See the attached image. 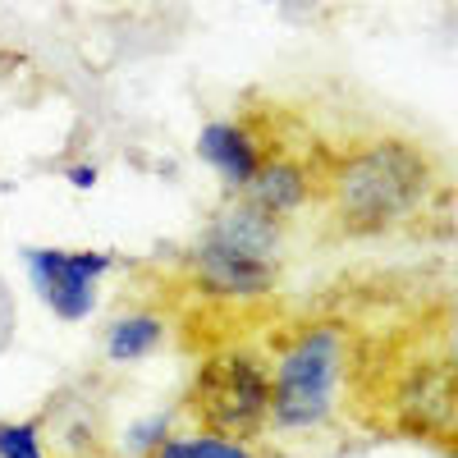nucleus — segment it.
Returning a JSON list of instances; mask_svg holds the SVG:
<instances>
[{"mask_svg":"<svg viewBox=\"0 0 458 458\" xmlns=\"http://www.w3.org/2000/svg\"><path fill=\"white\" fill-rule=\"evenodd\" d=\"M431 183L436 165L422 147L403 138H380L339 161L326 183V202L344 234H386L427 207Z\"/></svg>","mask_w":458,"mask_h":458,"instance_id":"f257e3e1","label":"nucleus"},{"mask_svg":"<svg viewBox=\"0 0 458 458\" xmlns=\"http://www.w3.org/2000/svg\"><path fill=\"white\" fill-rule=\"evenodd\" d=\"M188 276L202 293L229 302L271 293L280 276V220L234 193V202L216 211L198 248L188 252Z\"/></svg>","mask_w":458,"mask_h":458,"instance_id":"f03ea898","label":"nucleus"},{"mask_svg":"<svg viewBox=\"0 0 458 458\" xmlns=\"http://www.w3.org/2000/svg\"><path fill=\"white\" fill-rule=\"evenodd\" d=\"M349 376V335L335 321L302 326L284 339L271 367V422L280 431L326 427Z\"/></svg>","mask_w":458,"mask_h":458,"instance_id":"7ed1b4c3","label":"nucleus"},{"mask_svg":"<svg viewBox=\"0 0 458 458\" xmlns=\"http://www.w3.org/2000/svg\"><path fill=\"white\" fill-rule=\"evenodd\" d=\"M188 412L202 422V431L252 440L271 422V362L239 344L202 358L188 386Z\"/></svg>","mask_w":458,"mask_h":458,"instance_id":"20e7f679","label":"nucleus"},{"mask_svg":"<svg viewBox=\"0 0 458 458\" xmlns=\"http://www.w3.org/2000/svg\"><path fill=\"white\" fill-rule=\"evenodd\" d=\"M110 271V252L92 248H28V276L42 302L60 321H88L97 308L101 276Z\"/></svg>","mask_w":458,"mask_h":458,"instance_id":"39448f33","label":"nucleus"},{"mask_svg":"<svg viewBox=\"0 0 458 458\" xmlns=\"http://www.w3.org/2000/svg\"><path fill=\"white\" fill-rule=\"evenodd\" d=\"M454 358H449V344H440L436 358L412 362L394 390V412H399V427L422 436V440H454Z\"/></svg>","mask_w":458,"mask_h":458,"instance_id":"423d86ee","label":"nucleus"},{"mask_svg":"<svg viewBox=\"0 0 458 458\" xmlns=\"http://www.w3.org/2000/svg\"><path fill=\"white\" fill-rule=\"evenodd\" d=\"M198 157L229 183V193H239V188L257 174V165L266 161V151H261V138L239 124V120H216L202 129L198 138Z\"/></svg>","mask_w":458,"mask_h":458,"instance_id":"0eeeda50","label":"nucleus"},{"mask_svg":"<svg viewBox=\"0 0 458 458\" xmlns=\"http://www.w3.org/2000/svg\"><path fill=\"white\" fill-rule=\"evenodd\" d=\"M308 193H312L308 170H302L298 161H289V157H266L257 165V174L239 188V198H248L257 211L276 216V220L293 216L302 202H308Z\"/></svg>","mask_w":458,"mask_h":458,"instance_id":"6e6552de","label":"nucleus"},{"mask_svg":"<svg viewBox=\"0 0 458 458\" xmlns=\"http://www.w3.org/2000/svg\"><path fill=\"white\" fill-rule=\"evenodd\" d=\"M165 321L157 312H133V317H120L110 330H106V358L110 362H142L147 353L161 349L165 339Z\"/></svg>","mask_w":458,"mask_h":458,"instance_id":"1a4fd4ad","label":"nucleus"},{"mask_svg":"<svg viewBox=\"0 0 458 458\" xmlns=\"http://www.w3.org/2000/svg\"><path fill=\"white\" fill-rule=\"evenodd\" d=\"M151 458H257L248 449V440L220 436V431H188V436H170Z\"/></svg>","mask_w":458,"mask_h":458,"instance_id":"9d476101","label":"nucleus"},{"mask_svg":"<svg viewBox=\"0 0 458 458\" xmlns=\"http://www.w3.org/2000/svg\"><path fill=\"white\" fill-rule=\"evenodd\" d=\"M0 458H47L37 422H0Z\"/></svg>","mask_w":458,"mask_h":458,"instance_id":"9b49d317","label":"nucleus"},{"mask_svg":"<svg viewBox=\"0 0 458 458\" xmlns=\"http://www.w3.org/2000/svg\"><path fill=\"white\" fill-rule=\"evenodd\" d=\"M165 440H170V417H165V412L147 417V422H138V427L124 431V449H129V454H142V458H151Z\"/></svg>","mask_w":458,"mask_h":458,"instance_id":"f8f14e48","label":"nucleus"},{"mask_svg":"<svg viewBox=\"0 0 458 458\" xmlns=\"http://www.w3.org/2000/svg\"><path fill=\"white\" fill-rule=\"evenodd\" d=\"M69 179H73V188H92L97 183V170L92 165H79V170H69Z\"/></svg>","mask_w":458,"mask_h":458,"instance_id":"ddd939ff","label":"nucleus"}]
</instances>
